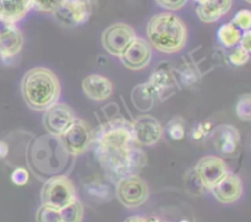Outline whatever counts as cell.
Returning <instances> with one entry per match:
<instances>
[{
	"label": "cell",
	"mask_w": 251,
	"mask_h": 222,
	"mask_svg": "<svg viewBox=\"0 0 251 222\" xmlns=\"http://www.w3.org/2000/svg\"><path fill=\"white\" fill-rule=\"evenodd\" d=\"M91 149L105 176L114 183L136 176L146 165V155L132 137L131 122L124 118L100 124L93 132Z\"/></svg>",
	"instance_id": "obj_1"
},
{
	"label": "cell",
	"mask_w": 251,
	"mask_h": 222,
	"mask_svg": "<svg viewBox=\"0 0 251 222\" xmlns=\"http://www.w3.org/2000/svg\"><path fill=\"white\" fill-rule=\"evenodd\" d=\"M76 157L71 156L56 135L44 134L32 138L26 151V165L38 181L66 176L75 166Z\"/></svg>",
	"instance_id": "obj_2"
},
{
	"label": "cell",
	"mask_w": 251,
	"mask_h": 222,
	"mask_svg": "<svg viewBox=\"0 0 251 222\" xmlns=\"http://www.w3.org/2000/svg\"><path fill=\"white\" fill-rule=\"evenodd\" d=\"M21 95L32 111L44 112L60 100V80L50 69L32 68L22 76Z\"/></svg>",
	"instance_id": "obj_3"
},
{
	"label": "cell",
	"mask_w": 251,
	"mask_h": 222,
	"mask_svg": "<svg viewBox=\"0 0 251 222\" xmlns=\"http://www.w3.org/2000/svg\"><path fill=\"white\" fill-rule=\"evenodd\" d=\"M146 34L152 48L161 53L174 54L183 51L188 43V27L173 12H159L149 20Z\"/></svg>",
	"instance_id": "obj_4"
},
{
	"label": "cell",
	"mask_w": 251,
	"mask_h": 222,
	"mask_svg": "<svg viewBox=\"0 0 251 222\" xmlns=\"http://www.w3.org/2000/svg\"><path fill=\"white\" fill-rule=\"evenodd\" d=\"M76 199L77 194L75 186L69 177H53L43 182L41 189V201L44 205L53 206L60 210Z\"/></svg>",
	"instance_id": "obj_5"
},
{
	"label": "cell",
	"mask_w": 251,
	"mask_h": 222,
	"mask_svg": "<svg viewBox=\"0 0 251 222\" xmlns=\"http://www.w3.org/2000/svg\"><path fill=\"white\" fill-rule=\"evenodd\" d=\"M114 193L123 206L127 209H137L147 201L150 189L146 181L136 174L119 179L115 183Z\"/></svg>",
	"instance_id": "obj_6"
},
{
	"label": "cell",
	"mask_w": 251,
	"mask_h": 222,
	"mask_svg": "<svg viewBox=\"0 0 251 222\" xmlns=\"http://www.w3.org/2000/svg\"><path fill=\"white\" fill-rule=\"evenodd\" d=\"M93 130L87 122L75 118L70 127L60 135V141L66 151L74 157L85 154L91 149Z\"/></svg>",
	"instance_id": "obj_7"
},
{
	"label": "cell",
	"mask_w": 251,
	"mask_h": 222,
	"mask_svg": "<svg viewBox=\"0 0 251 222\" xmlns=\"http://www.w3.org/2000/svg\"><path fill=\"white\" fill-rule=\"evenodd\" d=\"M136 37V32L129 24L115 22L103 31L102 44L110 56L120 58Z\"/></svg>",
	"instance_id": "obj_8"
},
{
	"label": "cell",
	"mask_w": 251,
	"mask_h": 222,
	"mask_svg": "<svg viewBox=\"0 0 251 222\" xmlns=\"http://www.w3.org/2000/svg\"><path fill=\"white\" fill-rule=\"evenodd\" d=\"M92 11V0H64L53 15L63 26L76 27L87 22Z\"/></svg>",
	"instance_id": "obj_9"
},
{
	"label": "cell",
	"mask_w": 251,
	"mask_h": 222,
	"mask_svg": "<svg viewBox=\"0 0 251 222\" xmlns=\"http://www.w3.org/2000/svg\"><path fill=\"white\" fill-rule=\"evenodd\" d=\"M194 172L203 188L210 191L222 177H225L229 172V167L221 157L207 155L199 160L198 164L195 165Z\"/></svg>",
	"instance_id": "obj_10"
},
{
	"label": "cell",
	"mask_w": 251,
	"mask_h": 222,
	"mask_svg": "<svg viewBox=\"0 0 251 222\" xmlns=\"http://www.w3.org/2000/svg\"><path fill=\"white\" fill-rule=\"evenodd\" d=\"M134 140L140 146H152L161 141L164 129L161 123L152 115L144 114L131 122Z\"/></svg>",
	"instance_id": "obj_11"
},
{
	"label": "cell",
	"mask_w": 251,
	"mask_h": 222,
	"mask_svg": "<svg viewBox=\"0 0 251 222\" xmlns=\"http://www.w3.org/2000/svg\"><path fill=\"white\" fill-rule=\"evenodd\" d=\"M73 108L66 103L58 102L43 112V127L47 134L60 137L75 120Z\"/></svg>",
	"instance_id": "obj_12"
},
{
	"label": "cell",
	"mask_w": 251,
	"mask_h": 222,
	"mask_svg": "<svg viewBox=\"0 0 251 222\" xmlns=\"http://www.w3.org/2000/svg\"><path fill=\"white\" fill-rule=\"evenodd\" d=\"M24 47V34L15 24L0 20V59L4 63L14 60Z\"/></svg>",
	"instance_id": "obj_13"
},
{
	"label": "cell",
	"mask_w": 251,
	"mask_h": 222,
	"mask_svg": "<svg viewBox=\"0 0 251 222\" xmlns=\"http://www.w3.org/2000/svg\"><path fill=\"white\" fill-rule=\"evenodd\" d=\"M119 59L123 65L129 70H144L152 60V47L145 38L136 37Z\"/></svg>",
	"instance_id": "obj_14"
},
{
	"label": "cell",
	"mask_w": 251,
	"mask_h": 222,
	"mask_svg": "<svg viewBox=\"0 0 251 222\" xmlns=\"http://www.w3.org/2000/svg\"><path fill=\"white\" fill-rule=\"evenodd\" d=\"M216 200L221 204H233L239 200L244 193V184L233 172H228L210 189Z\"/></svg>",
	"instance_id": "obj_15"
},
{
	"label": "cell",
	"mask_w": 251,
	"mask_h": 222,
	"mask_svg": "<svg viewBox=\"0 0 251 222\" xmlns=\"http://www.w3.org/2000/svg\"><path fill=\"white\" fill-rule=\"evenodd\" d=\"M211 141L220 154L232 155L240 142V133L234 125L221 124L211 133Z\"/></svg>",
	"instance_id": "obj_16"
},
{
	"label": "cell",
	"mask_w": 251,
	"mask_h": 222,
	"mask_svg": "<svg viewBox=\"0 0 251 222\" xmlns=\"http://www.w3.org/2000/svg\"><path fill=\"white\" fill-rule=\"evenodd\" d=\"M82 91L90 100L95 102H104L113 96L114 85L107 76L91 74L82 80Z\"/></svg>",
	"instance_id": "obj_17"
},
{
	"label": "cell",
	"mask_w": 251,
	"mask_h": 222,
	"mask_svg": "<svg viewBox=\"0 0 251 222\" xmlns=\"http://www.w3.org/2000/svg\"><path fill=\"white\" fill-rule=\"evenodd\" d=\"M232 6L233 0H202L196 7V15L200 21L212 24L228 14Z\"/></svg>",
	"instance_id": "obj_18"
},
{
	"label": "cell",
	"mask_w": 251,
	"mask_h": 222,
	"mask_svg": "<svg viewBox=\"0 0 251 222\" xmlns=\"http://www.w3.org/2000/svg\"><path fill=\"white\" fill-rule=\"evenodd\" d=\"M32 10V0H0V20L10 24L21 21Z\"/></svg>",
	"instance_id": "obj_19"
},
{
	"label": "cell",
	"mask_w": 251,
	"mask_h": 222,
	"mask_svg": "<svg viewBox=\"0 0 251 222\" xmlns=\"http://www.w3.org/2000/svg\"><path fill=\"white\" fill-rule=\"evenodd\" d=\"M147 83L151 86L154 93L161 96L162 98V93L168 92L171 88H173V86L176 85V81H174L173 74L168 70V68L162 65L154 71L153 75L151 76V79H150Z\"/></svg>",
	"instance_id": "obj_20"
},
{
	"label": "cell",
	"mask_w": 251,
	"mask_h": 222,
	"mask_svg": "<svg viewBox=\"0 0 251 222\" xmlns=\"http://www.w3.org/2000/svg\"><path fill=\"white\" fill-rule=\"evenodd\" d=\"M242 34L243 32L239 28H237L232 22H228L218 28L217 38L220 43L226 48H234V47L239 46Z\"/></svg>",
	"instance_id": "obj_21"
},
{
	"label": "cell",
	"mask_w": 251,
	"mask_h": 222,
	"mask_svg": "<svg viewBox=\"0 0 251 222\" xmlns=\"http://www.w3.org/2000/svg\"><path fill=\"white\" fill-rule=\"evenodd\" d=\"M61 222H82L85 218V208L78 199L71 201L60 209Z\"/></svg>",
	"instance_id": "obj_22"
},
{
	"label": "cell",
	"mask_w": 251,
	"mask_h": 222,
	"mask_svg": "<svg viewBox=\"0 0 251 222\" xmlns=\"http://www.w3.org/2000/svg\"><path fill=\"white\" fill-rule=\"evenodd\" d=\"M87 193L90 198H92L93 201H97V203H107L113 196L112 191L105 184H90V186H87Z\"/></svg>",
	"instance_id": "obj_23"
},
{
	"label": "cell",
	"mask_w": 251,
	"mask_h": 222,
	"mask_svg": "<svg viewBox=\"0 0 251 222\" xmlns=\"http://www.w3.org/2000/svg\"><path fill=\"white\" fill-rule=\"evenodd\" d=\"M36 222H61L60 210L42 204L36 211Z\"/></svg>",
	"instance_id": "obj_24"
},
{
	"label": "cell",
	"mask_w": 251,
	"mask_h": 222,
	"mask_svg": "<svg viewBox=\"0 0 251 222\" xmlns=\"http://www.w3.org/2000/svg\"><path fill=\"white\" fill-rule=\"evenodd\" d=\"M235 113L238 118L243 122H250L251 120V96L250 93H244L240 96L235 105Z\"/></svg>",
	"instance_id": "obj_25"
},
{
	"label": "cell",
	"mask_w": 251,
	"mask_h": 222,
	"mask_svg": "<svg viewBox=\"0 0 251 222\" xmlns=\"http://www.w3.org/2000/svg\"><path fill=\"white\" fill-rule=\"evenodd\" d=\"M64 0H32V9L38 12H46V14H54Z\"/></svg>",
	"instance_id": "obj_26"
},
{
	"label": "cell",
	"mask_w": 251,
	"mask_h": 222,
	"mask_svg": "<svg viewBox=\"0 0 251 222\" xmlns=\"http://www.w3.org/2000/svg\"><path fill=\"white\" fill-rule=\"evenodd\" d=\"M233 25H234L237 28H239L242 32L250 31L251 28V12L249 10L244 9L238 11L237 14L234 15L232 21Z\"/></svg>",
	"instance_id": "obj_27"
},
{
	"label": "cell",
	"mask_w": 251,
	"mask_h": 222,
	"mask_svg": "<svg viewBox=\"0 0 251 222\" xmlns=\"http://www.w3.org/2000/svg\"><path fill=\"white\" fill-rule=\"evenodd\" d=\"M228 58H229V61L233 64V65L235 66L245 65L250 59V52L245 51V49L242 48L240 46H237L234 47V48H232V52L229 53Z\"/></svg>",
	"instance_id": "obj_28"
},
{
	"label": "cell",
	"mask_w": 251,
	"mask_h": 222,
	"mask_svg": "<svg viewBox=\"0 0 251 222\" xmlns=\"http://www.w3.org/2000/svg\"><path fill=\"white\" fill-rule=\"evenodd\" d=\"M156 2L161 7L168 10L169 12H173L183 9L186 2H188V0H156Z\"/></svg>",
	"instance_id": "obj_29"
},
{
	"label": "cell",
	"mask_w": 251,
	"mask_h": 222,
	"mask_svg": "<svg viewBox=\"0 0 251 222\" xmlns=\"http://www.w3.org/2000/svg\"><path fill=\"white\" fill-rule=\"evenodd\" d=\"M27 178H28V173L24 168H16L12 173V181H14V183L19 184V186L26 183Z\"/></svg>",
	"instance_id": "obj_30"
},
{
	"label": "cell",
	"mask_w": 251,
	"mask_h": 222,
	"mask_svg": "<svg viewBox=\"0 0 251 222\" xmlns=\"http://www.w3.org/2000/svg\"><path fill=\"white\" fill-rule=\"evenodd\" d=\"M239 46L242 47V48H244L245 51L248 52L251 51V32L250 31L243 32L242 38H240V42H239Z\"/></svg>",
	"instance_id": "obj_31"
},
{
	"label": "cell",
	"mask_w": 251,
	"mask_h": 222,
	"mask_svg": "<svg viewBox=\"0 0 251 222\" xmlns=\"http://www.w3.org/2000/svg\"><path fill=\"white\" fill-rule=\"evenodd\" d=\"M124 222H146V216L142 215H132L125 219Z\"/></svg>",
	"instance_id": "obj_32"
},
{
	"label": "cell",
	"mask_w": 251,
	"mask_h": 222,
	"mask_svg": "<svg viewBox=\"0 0 251 222\" xmlns=\"http://www.w3.org/2000/svg\"><path fill=\"white\" fill-rule=\"evenodd\" d=\"M245 1H247L248 4H250V2H251V0H245Z\"/></svg>",
	"instance_id": "obj_33"
},
{
	"label": "cell",
	"mask_w": 251,
	"mask_h": 222,
	"mask_svg": "<svg viewBox=\"0 0 251 222\" xmlns=\"http://www.w3.org/2000/svg\"><path fill=\"white\" fill-rule=\"evenodd\" d=\"M195 1H198V2H200V1H202V0H195Z\"/></svg>",
	"instance_id": "obj_34"
},
{
	"label": "cell",
	"mask_w": 251,
	"mask_h": 222,
	"mask_svg": "<svg viewBox=\"0 0 251 222\" xmlns=\"http://www.w3.org/2000/svg\"><path fill=\"white\" fill-rule=\"evenodd\" d=\"M183 222H188V221H183Z\"/></svg>",
	"instance_id": "obj_35"
}]
</instances>
